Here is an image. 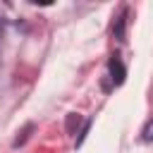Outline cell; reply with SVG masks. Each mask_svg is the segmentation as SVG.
Returning <instances> with one entry per match:
<instances>
[{
	"label": "cell",
	"instance_id": "cell-1",
	"mask_svg": "<svg viewBox=\"0 0 153 153\" xmlns=\"http://www.w3.org/2000/svg\"><path fill=\"white\" fill-rule=\"evenodd\" d=\"M110 74H112V81L115 84H122L124 81V67H122V62L117 57L110 60Z\"/></svg>",
	"mask_w": 153,
	"mask_h": 153
}]
</instances>
